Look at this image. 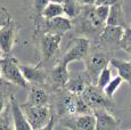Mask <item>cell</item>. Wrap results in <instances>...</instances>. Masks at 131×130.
<instances>
[{
  "label": "cell",
  "mask_w": 131,
  "mask_h": 130,
  "mask_svg": "<svg viewBox=\"0 0 131 130\" xmlns=\"http://www.w3.org/2000/svg\"><path fill=\"white\" fill-rule=\"evenodd\" d=\"M10 115L14 130H33L24 115L21 104H18L15 99V96L10 99Z\"/></svg>",
  "instance_id": "obj_15"
},
{
  "label": "cell",
  "mask_w": 131,
  "mask_h": 130,
  "mask_svg": "<svg viewBox=\"0 0 131 130\" xmlns=\"http://www.w3.org/2000/svg\"><path fill=\"white\" fill-rule=\"evenodd\" d=\"M79 4H81L82 6H95L96 0H77Z\"/></svg>",
  "instance_id": "obj_31"
},
{
  "label": "cell",
  "mask_w": 131,
  "mask_h": 130,
  "mask_svg": "<svg viewBox=\"0 0 131 130\" xmlns=\"http://www.w3.org/2000/svg\"><path fill=\"white\" fill-rule=\"evenodd\" d=\"M122 82H123V79L119 75H116L115 78H113L112 80H111L110 83L104 88V92L106 94V96L108 97V98L113 99L114 94L117 91V89L120 88V86L122 84Z\"/></svg>",
  "instance_id": "obj_23"
},
{
  "label": "cell",
  "mask_w": 131,
  "mask_h": 130,
  "mask_svg": "<svg viewBox=\"0 0 131 130\" xmlns=\"http://www.w3.org/2000/svg\"><path fill=\"white\" fill-rule=\"evenodd\" d=\"M72 29H73V21H71L70 18H67L65 16H60L52 19H45L42 22L41 26H40L39 31L36 34L41 32V34L47 33V34H55V36H64L65 33L71 31Z\"/></svg>",
  "instance_id": "obj_10"
},
{
  "label": "cell",
  "mask_w": 131,
  "mask_h": 130,
  "mask_svg": "<svg viewBox=\"0 0 131 130\" xmlns=\"http://www.w3.org/2000/svg\"><path fill=\"white\" fill-rule=\"evenodd\" d=\"M67 66L69 65L62 59H59L52 66L51 71L49 72V77H48V87L51 89V91L59 90L66 87L70 77H71V72L69 71Z\"/></svg>",
  "instance_id": "obj_9"
},
{
  "label": "cell",
  "mask_w": 131,
  "mask_h": 130,
  "mask_svg": "<svg viewBox=\"0 0 131 130\" xmlns=\"http://www.w3.org/2000/svg\"><path fill=\"white\" fill-rule=\"evenodd\" d=\"M112 79H113L112 78V70L110 69V66H107V67H105L102 72H100L96 86H98L100 89H103V90H104V88L107 86L108 83H110Z\"/></svg>",
  "instance_id": "obj_24"
},
{
  "label": "cell",
  "mask_w": 131,
  "mask_h": 130,
  "mask_svg": "<svg viewBox=\"0 0 131 130\" xmlns=\"http://www.w3.org/2000/svg\"><path fill=\"white\" fill-rule=\"evenodd\" d=\"M1 57H2V54H1V51H0V58H1Z\"/></svg>",
  "instance_id": "obj_35"
},
{
  "label": "cell",
  "mask_w": 131,
  "mask_h": 130,
  "mask_svg": "<svg viewBox=\"0 0 131 130\" xmlns=\"http://www.w3.org/2000/svg\"><path fill=\"white\" fill-rule=\"evenodd\" d=\"M23 113L33 130L43 128L52 116L51 106H26L21 104Z\"/></svg>",
  "instance_id": "obj_6"
},
{
  "label": "cell",
  "mask_w": 131,
  "mask_h": 130,
  "mask_svg": "<svg viewBox=\"0 0 131 130\" xmlns=\"http://www.w3.org/2000/svg\"><path fill=\"white\" fill-rule=\"evenodd\" d=\"M24 105L26 106H50L51 95L46 87L30 86L27 89V98Z\"/></svg>",
  "instance_id": "obj_13"
},
{
  "label": "cell",
  "mask_w": 131,
  "mask_h": 130,
  "mask_svg": "<svg viewBox=\"0 0 131 130\" xmlns=\"http://www.w3.org/2000/svg\"><path fill=\"white\" fill-rule=\"evenodd\" d=\"M49 2H54V4H60V5H63L65 2V0H49Z\"/></svg>",
  "instance_id": "obj_32"
},
{
  "label": "cell",
  "mask_w": 131,
  "mask_h": 130,
  "mask_svg": "<svg viewBox=\"0 0 131 130\" xmlns=\"http://www.w3.org/2000/svg\"><path fill=\"white\" fill-rule=\"evenodd\" d=\"M10 19H13L10 13L7 10L6 7L0 5V27H2L6 23H8Z\"/></svg>",
  "instance_id": "obj_28"
},
{
  "label": "cell",
  "mask_w": 131,
  "mask_h": 130,
  "mask_svg": "<svg viewBox=\"0 0 131 130\" xmlns=\"http://www.w3.org/2000/svg\"><path fill=\"white\" fill-rule=\"evenodd\" d=\"M64 8V16L70 18L71 21H74L81 15L83 6L77 1V0H65L63 4Z\"/></svg>",
  "instance_id": "obj_21"
},
{
  "label": "cell",
  "mask_w": 131,
  "mask_h": 130,
  "mask_svg": "<svg viewBox=\"0 0 131 130\" xmlns=\"http://www.w3.org/2000/svg\"><path fill=\"white\" fill-rule=\"evenodd\" d=\"M106 25L111 26H121L123 29L130 26V22L125 17L124 10H123V4H116L111 7L110 16L107 18Z\"/></svg>",
  "instance_id": "obj_17"
},
{
  "label": "cell",
  "mask_w": 131,
  "mask_h": 130,
  "mask_svg": "<svg viewBox=\"0 0 131 130\" xmlns=\"http://www.w3.org/2000/svg\"><path fill=\"white\" fill-rule=\"evenodd\" d=\"M116 4H123V0H96V6L112 7Z\"/></svg>",
  "instance_id": "obj_29"
},
{
  "label": "cell",
  "mask_w": 131,
  "mask_h": 130,
  "mask_svg": "<svg viewBox=\"0 0 131 130\" xmlns=\"http://www.w3.org/2000/svg\"><path fill=\"white\" fill-rule=\"evenodd\" d=\"M58 121L60 126L69 130H96V116L94 113L67 116Z\"/></svg>",
  "instance_id": "obj_11"
},
{
  "label": "cell",
  "mask_w": 131,
  "mask_h": 130,
  "mask_svg": "<svg viewBox=\"0 0 131 130\" xmlns=\"http://www.w3.org/2000/svg\"><path fill=\"white\" fill-rule=\"evenodd\" d=\"M120 47L123 50L131 47V26H128L124 29L122 39H121V42H120Z\"/></svg>",
  "instance_id": "obj_26"
},
{
  "label": "cell",
  "mask_w": 131,
  "mask_h": 130,
  "mask_svg": "<svg viewBox=\"0 0 131 130\" xmlns=\"http://www.w3.org/2000/svg\"><path fill=\"white\" fill-rule=\"evenodd\" d=\"M81 97L92 112L97 110H110L114 106L113 99L108 98L104 90L96 84H89L81 94Z\"/></svg>",
  "instance_id": "obj_4"
},
{
  "label": "cell",
  "mask_w": 131,
  "mask_h": 130,
  "mask_svg": "<svg viewBox=\"0 0 131 130\" xmlns=\"http://www.w3.org/2000/svg\"><path fill=\"white\" fill-rule=\"evenodd\" d=\"M111 65L114 69H116L117 75L121 77L123 81H125L131 87V59L124 61V59H119L113 57L111 59Z\"/></svg>",
  "instance_id": "obj_19"
},
{
  "label": "cell",
  "mask_w": 131,
  "mask_h": 130,
  "mask_svg": "<svg viewBox=\"0 0 131 130\" xmlns=\"http://www.w3.org/2000/svg\"><path fill=\"white\" fill-rule=\"evenodd\" d=\"M0 72L6 82L18 88L29 89L30 84L25 80L21 71V63L17 58L10 56H2L0 58Z\"/></svg>",
  "instance_id": "obj_2"
},
{
  "label": "cell",
  "mask_w": 131,
  "mask_h": 130,
  "mask_svg": "<svg viewBox=\"0 0 131 130\" xmlns=\"http://www.w3.org/2000/svg\"><path fill=\"white\" fill-rule=\"evenodd\" d=\"M124 51H127L128 52V54H129L130 55V56H131V47H129V48H127V49H125V50Z\"/></svg>",
  "instance_id": "obj_34"
},
{
  "label": "cell",
  "mask_w": 131,
  "mask_h": 130,
  "mask_svg": "<svg viewBox=\"0 0 131 130\" xmlns=\"http://www.w3.org/2000/svg\"><path fill=\"white\" fill-rule=\"evenodd\" d=\"M89 84H92V83L90 82V80L87 77V74L84 73V71L74 72V73H71V77H70V80L67 82L65 89L71 91L72 94L81 95Z\"/></svg>",
  "instance_id": "obj_16"
},
{
  "label": "cell",
  "mask_w": 131,
  "mask_h": 130,
  "mask_svg": "<svg viewBox=\"0 0 131 130\" xmlns=\"http://www.w3.org/2000/svg\"><path fill=\"white\" fill-rule=\"evenodd\" d=\"M0 130H14L12 115H10V119L7 116L6 113L2 116H0Z\"/></svg>",
  "instance_id": "obj_27"
},
{
  "label": "cell",
  "mask_w": 131,
  "mask_h": 130,
  "mask_svg": "<svg viewBox=\"0 0 131 130\" xmlns=\"http://www.w3.org/2000/svg\"><path fill=\"white\" fill-rule=\"evenodd\" d=\"M96 116V130H121V121L108 112V110H97L94 112Z\"/></svg>",
  "instance_id": "obj_14"
},
{
  "label": "cell",
  "mask_w": 131,
  "mask_h": 130,
  "mask_svg": "<svg viewBox=\"0 0 131 130\" xmlns=\"http://www.w3.org/2000/svg\"><path fill=\"white\" fill-rule=\"evenodd\" d=\"M110 10H111V7H108V6H96L95 5L96 16L104 24H106V22H107V18L110 16Z\"/></svg>",
  "instance_id": "obj_25"
},
{
  "label": "cell",
  "mask_w": 131,
  "mask_h": 130,
  "mask_svg": "<svg viewBox=\"0 0 131 130\" xmlns=\"http://www.w3.org/2000/svg\"><path fill=\"white\" fill-rule=\"evenodd\" d=\"M64 16V8L63 5L60 4H54V2H49L47 5L46 9L43 10V19H52L56 17Z\"/></svg>",
  "instance_id": "obj_22"
},
{
  "label": "cell",
  "mask_w": 131,
  "mask_h": 130,
  "mask_svg": "<svg viewBox=\"0 0 131 130\" xmlns=\"http://www.w3.org/2000/svg\"><path fill=\"white\" fill-rule=\"evenodd\" d=\"M112 58V52L105 51L91 44L90 52L84 59V73L92 84L97 83L100 72L111 64Z\"/></svg>",
  "instance_id": "obj_1"
},
{
  "label": "cell",
  "mask_w": 131,
  "mask_h": 130,
  "mask_svg": "<svg viewBox=\"0 0 131 130\" xmlns=\"http://www.w3.org/2000/svg\"><path fill=\"white\" fill-rule=\"evenodd\" d=\"M57 117L55 114H52V116H51V119H50V121L48 122V124H46V126L43 127V128H41V129H38V130H54L55 128V126H56V123H57Z\"/></svg>",
  "instance_id": "obj_30"
},
{
  "label": "cell",
  "mask_w": 131,
  "mask_h": 130,
  "mask_svg": "<svg viewBox=\"0 0 131 130\" xmlns=\"http://www.w3.org/2000/svg\"><path fill=\"white\" fill-rule=\"evenodd\" d=\"M63 36L42 33L40 37V51H41V62H48L59 51L62 45Z\"/></svg>",
  "instance_id": "obj_12"
},
{
  "label": "cell",
  "mask_w": 131,
  "mask_h": 130,
  "mask_svg": "<svg viewBox=\"0 0 131 130\" xmlns=\"http://www.w3.org/2000/svg\"><path fill=\"white\" fill-rule=\"evenodd\" d=\"M15 88L16 87L8 82L0 86V116L4 115L7 107L10 106V99L15 94Z\"/></svg>",
  "instance_id": "obj_20"
},
{
  "label": "cell",
  "mask_w": 131,
  "mask_h": 130,
  "mask_svg": "<svg viewBox=\"0 0 131 130\" xmlns=\"http://www.w3.org/2000/svg\"><path fill=\"white\" fill-rule=\"evenodd\" d=\"M129 22H130V26H131V18H130V21H129Z\"/></svg>",
  "instance_id": "obj_36"
},
{
  "label": "cell",
  "mask_w": 131,
  "mask_h": 130,
  "mask_svg": "<svg viewBox=\"0 0 131 130\" xmlns=\"http://www.w3.org/2000/svg\"><path fill=\"white\" fill-rule=\"evenodd\" d=\"M90 49H91V40H89L85 37H78L73 38L70 41V45L67 47L65 54L63 55L62 59L67 65L72 62H79L83 61L89 55Z\"/></svg>",
  "instance_id": "obj_5"
},
{
  "label": "cell",
  "mask_w": 131,
  "mask_h": 130,
  "mask_svg": "<svg viewBox=\"0 0 131 130\" xmlns=\"http://www.w3.org/2000/svg\"><path fill=\"white\" fill-rule=\"evenodd\" d=\"M6 83V81H5L4 79H2V75H1V72H0V86H2V84Z\"/></svg>",
  "instance_id": "obj_33"
},
{
  "label": "cell",
  "mask_w": 131,
  "mask_h": 130,
  "mask_svg": "<svg viewBox=\"0 0 131 130\" xmlns=\"http://www.w3.org/2000/svg\"><path fill=\"white\" fill-rule=\"evenodd\" d=\"M49 4V0H32L31 4V18L36 25V33L39 31L42 22L45 21L42 15L43 10L46 9L47 5Z\"/></svg>",
  "instance_id": "obj_18"
},
{
  "label": "cell",
  "mask_w": 131,
  "mask_h": 130,
  "mask_svg": "<svg viewBox=\"0 0 131 130\" xmlns=\"http://www.w3.org/2000/svg\"><path fill=\"white\" fill-rule=\"evenodd\" d=\"M21 71L30 86H41L46 88L48 87L49 72H47L43 62L40 61L36 65L21 64Z\"/></svg>",
  "instance_id": "obj_8"
},
{
  "label": "cell",
  "mask_w": 131,
  "mask_h": 130,
  "mask_svg": "<svg viewBox=\"0 0 131 130\" xmlns=\"http://www.w3.org/2000/svg\"><path fill=\"white\" fill-rule=\"evenodd\" d=\"M19 31V24L14 18L0 27V51L2 56H10L15 47L17 34Z\"/></svg>",
  "instance_id": "obj_7"
},
{
  "label": "cell",
  "mask_w": 131,
  "mask_h": 130,
  "mask_svg": "<svg viewBox=\"0 0 131 130\" xmlns=\"http://www.w3.org/2000/svg\"><path fill=\"white\" fill-rule=\"evenodd\" d=\"M123 32H124V29L121 26L106 25L103 29L102 33L99 34L97 40L92 41L91 44L98 48L103 49V50L113 54L117 49H121L120 42L122 39Z\"/></svg>",
  "instance_id": "obj_3"
}]
</instances>
